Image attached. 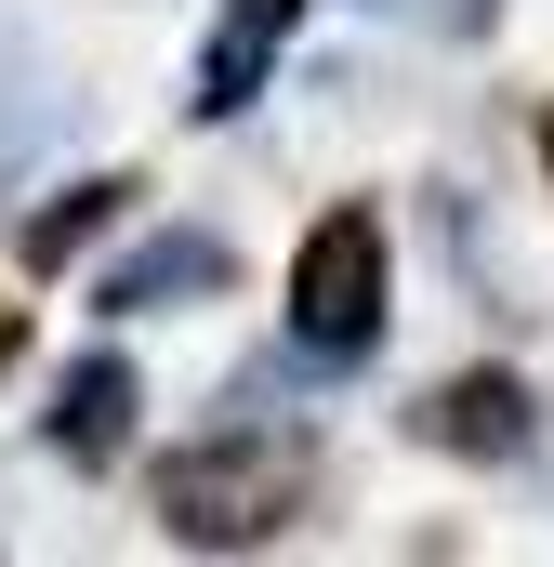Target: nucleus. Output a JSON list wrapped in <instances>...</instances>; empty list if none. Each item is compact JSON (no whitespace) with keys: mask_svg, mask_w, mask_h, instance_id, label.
<instances>
[{"mask_svg":"<svg viewBox=\"0 0 554 567\" xmlns=\"http://www.w3.org/2000/svg\"><path fill=\"white\" fill-rule=\"evenodd\" d=\"M304 515V449L290 435H198L158 462V528L225 555V542H277Z\"/></svg>","mask_w":554,"mask_h":567,"instance_id":"f257e3e1","label":"nucleus"},{"mask_svg":"<svg viewBox=\"0 0 554 567\" xmlns=\"http://www.w3.org/2000/svg\"><path fill=\"white\" fill-rule=\"evenodd\" d=\"M383 212H317L304 225V251H290V330L317 343V357H370L383 343Z\"/></svg>","mask_w":554,"mask_h":567,"instance_id":"f03ea898","label":"nucleus"},{"mask_svg":"<svg viewBox=\"0 0 554 567\" xmlns=\"http://www.w3.org/2000/svg\"><path fill=\"white\" fill-rule=\"evenodd\" d=\"M410 435L422 449H462V462H515L529 449V383L515 370H462V383H435L410 410Z\"/></svg>","mask_w":554,"mask_h":567,"instance_id":"7ed1b4c3","label":"nucleus"},{"mask_svg":"<svg viewBox=\"0 0 554 567\" xmlns=\"http://www.w3.org/2000/svg\"><path fill=\"white\" fill-rule=\"evenodd\" d=\"M133 410H145V383H133V370H120V357H80V370H66V396H53V449L106 475V462L133 449Z\"/></svg>","mask_w":554,"mask_h":567,"instance_id":"20e7f679","label":"nucleus"},{"mask_svg":"<svg viewBox=\"0 0 554 567\" xmlns=\"http://www.w3.org/2000/svg\"><path fill=\"white\" fill-rule=\"evenodd\" d=\"M225 278H238L225 238H158V251H133V265L106 278V303H172V290H225Z\"/></svg>","mask_w":554,"mask_h":567,"instance_id":"39448f33","label":"nucleus"},{"mask_svg":"<svg viewBox=\"0 0 554 567\" xmlns=\"http://www.w3.org/2000/svg\"><path fill=\"white\" fill-rule=\"evenodd\" d=\"M120 212H133V172H93V185H66V198H53V212H40V225H27V265H40V278H53V265H66V251H80V238H106V225H120Z\"/></svg>","mask_w":554,"mask_h":567,"instance_id":"423d86ee","label":"nucleus"},{"mask_svg":"<svg viewBox=\"0 0 554 567\" xmlns=\"http://www.w3.org/2000/svg\"><path fill=\"white\" fill-rule=\"evenodd\" d=\"M13 357H27V303H0V370H13Z\"/></svg>","mask_w":554,"mask_h":567,"instance_id":"0eeeda50","label":"nucleus"},{"mask_svg":"<svg viewBox=\"0 0 554 567\" xmlns=\"http://www.w3.org/2000/svg\"><path fill=\"white\" fill-rule=\"evenodd\" d=\"M542 158H554V106H542Z\"/></svg>","mask_w":554,"mask_h":567,"instance_id":"6e6552de","label":"nucleus"}]
</instances>
